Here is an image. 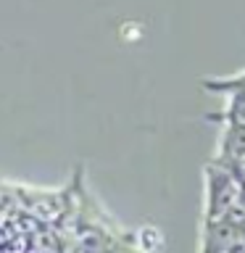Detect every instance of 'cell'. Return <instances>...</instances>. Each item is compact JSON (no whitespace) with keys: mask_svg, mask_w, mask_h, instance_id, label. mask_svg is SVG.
Here are the masks:
<instances>
[{"mask_svg":"<svg viewBox=\"0 0 245 253\" xmlns=\"http://www.w3.org/2000/svg\"><path fill=\"white\" fill-rule=\"evenodd\" d=\"M205 177H208V185H205V216L216 219L235 206L237 187H235L232 177H229V171L208 169Z\"/></svg>","mask_w":245,"mask_h":253,"instance_id":"obj_1","label":"cell"}]
</instances>
